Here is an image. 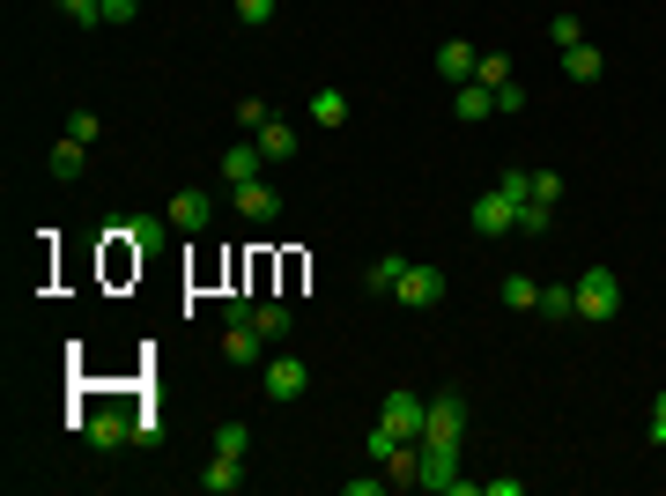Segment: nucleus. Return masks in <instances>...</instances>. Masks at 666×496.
<instances>
[{
  "label": "nucleus",
  "mask_w": 666,
  "mask_h": 496,
  "mask_svg": "<svg viewBox=\"0 0 666 496\" xmlns=\"http://www.w3.org/2000/svg\"><path fill=\"white\" fill-rule=\"evenodd\" d=\"M623 311V282H615V267H585L578 275V319L585 327H607Z\"/></svg>",
  "instance_id": "1"
},
{
  "label": "nucleus",
  "mask_w": 666,
  "mask_h": 496,
  "mask_svg": "<svg viewBox=\"0 0 666 496\" xmlns=\"http://www.w3.org/2000/svg\"><path fill=\"white\" fill-rule=\"evenodd\" d=\"M518 207H526V201H511V193H503V186H489V193H482V201L466 207V222H474V230H482V238H518Z\"/></svg>",
  "instance_id": "2"
},
{
  "label": "nucleus",
  "mask_w": 666,
  "mask_h": 496,
  "mask_svg": "<svg viewBox=\"0 0 666 496\" xmlns=\"http://www.w3.org/2000/svg\"><path fill=\"white\" fill-rule=\"evenodd\" d=\"M377 422H385V430H400V437H422V422H430V400H422V393H408V385H393V393L377 400Z\"/></svg>",
  "instance_id": "3"
},
{
  "label": "nucleus",
  "mask_w": 666,
  "mask_h": 496,
  "mask_svg": "<svg viewBox=\"0 0 666 496\" xmlns=\"http://www.w3.org/2000/svg\"><path fill=\"white\" fill-rule=\"evenodd\" d=\"M437 296H445V267H422V259H408V275H400L393 304H408V311H430Z\"/></svg>",
  "instance_id": "4"
},
{
  "label": "nucleus",
  "mask_w": 666,
  "mask_h": 496,
  "mask_svg": "<svg viewBox=\"0 0 666 496\" xmlns=\"http://www.w3.org/2000/svg\"><path fill=\"white\" fill-rule=\"evenodd\" d=\"M422 437L459 445V437H466V400H459V393H437V400H430V422H422Z\"/></svg>",
  "instance_id": "5"
},
{
  "label": "nucleus",
  "mask_w": 666,
  "mask_h": 496,
  "mask_svg": "<svg viewBox=\"0 0 666 496\" xmlns=\"http://www.w3.org/2000/svg\"><path fill=\"white\" fill-rule=\"evenodd\" d=\"M230 201H238V215H245V222H274V215H282V193H274L267 178H245V186H230Z\"/></svg>",
  "instance_id": "6"
},
{
  "label": "nucleus",
  "mask_w": 666,
  "mask_h": 496,
  "mask_svg": "<svg viewBox=\"0 0 666 496\" xmlns=\"http://www.w3.org/2000/svg\"><path fill=\"white\" fill-rule=\"evenodd\" d=\"M304 385H311V364H304V356H274V364H267V400H304Z\"/></svg>",
  "instance_id": "7"
},
{
  "label": "nucleus",
  "mask_w": 666,
  "mask_h": 496,
  "mask_svg": "<svg viewBox=\"0 0 666 496\" xmlns=\"http://www.w3.org/2000/svg\"><path fill=\"white\" fill-rule=\"evenodd\" d=\"M164 215H170V230H185V238H201V230H208V215H215V207H208V193H201V186H185V193H170V207H164Z\"/></svg>",
  "instance_id": "8"
},
{
  "label": "nucleus",
  "mask_w": 666,
  "mask_h": 496,
  "mask_svg": "<svg viewBox=\"0 0 666 496\" xmlns=\"http://www.w3.org/2000/svg\"><path fill=\"white\" fill-rule=\"evenodd\" d=\"M89 445H104V453H119L126 437H133V415H119V408H97L89 415V430H82Z\"/></svg>",
  "instance_id": "9"
},
{
  "label": "nucleus",
  "mask_w": 666,
  "mask_h": 496,
  "mask_svg": "<svg viewBox=\"0 0 666 496\" xmlns=\"http://www.w3.org/2000/svg\"><path fill=\"white\" fill-rule=\"evenodd\" d=\"M222 178H230V186H245V178H267V156H259V141H230V149H222Z\"/></svg>",
  "instance_id": "10"
},
{
  "label": "nucleus",
  "mask_w": 666,
  "mask_h": 496,
  "mask_svg": "<svg viewBox=\"0 0 666 496\" xmlns=\"http://www.w3.org/2000/svg\"><path fill=\"white\" fill-rule=\"evenodd\" d=\"M201 489H208V496L245 489V459H238V453H215V459H208V474H201Z\"/></svg>",
  "instance_id": "11"
},
{
  "label": "nucleus",
  "mask_w": 666,
  "mask_h": 496,
  "mask_svg": "<svg viewBox=\"0 0 666 496\" xmlns=\"http://www.w3.org/2000/svg\"><path fill=\"white\" fill-rule=\"evenodd\" d=\"M474 60H482V52H474L466 38L437 44V75H445V82H474Z\"/></svg>",
  "instance_id": "12"
},
{
  "label": "nucleus",
  "mask_w": 666,
  "mask_h": 496,
  "mask_svg": "<svg viewBox=\"0 0 666 496\" xmlns=\"http://www.w3.org/2000/svg\"><path fill=\"white\" fill-rule=\"evenodd\" d=\"M541 319L548 327H571V319H578V282H548L541 290Z\"/></svg>",
  "instance_id": "13"
},
{
  "label": "nucleus",
  "mask_w": 666,
  "mask_h": 496,
  "mask_svg": "<svg viewBox=\"0 0 666 496\" xmlns=\"http://www.w3.org/2000/svg\"><path fill=\"white\" fill-rule=\"evenodd\" d=\"M252 141H259V156H267V164H290V156H296V126H282V119H267Z\"/></svg>",
  "instance_id": "14"
},
{
  "label": "nucleus",
  "mask_w": 666,
  "mask_h": 496,
  "mask_svg": "<svg viewBox=\"0 0 666 496\" xmlns=\"http://www.w3.org/2000/svg\"><path fill=\"white\" fill-rule=\"evenodd\" d=\"M497 296L511 304V311H541V282H534V275H503Z\"/></svg>",
  "instance_id": "15"
},
{
  "label": "nucleus",
  "mask_w": 666,
  "mask_h": 496,
  "mask_svg": "<svg viewBox=\"0 0 666 496\" xmlns=\"http://www.w3.org/2000/svg\"><path fill=\"white\" fill-rule=\"evenodd\" d=\"M600 67H607L600 44H571V52H563V75H571V82H600Z\"/></svg>",
  "instance_id": "16"
},
{
  "label": "nucleus",
  "mask_w": 666,
  "mask_h": 496,
  "mask_svg": "<svg viewBox=\"0 0 666 496\" xmlns=\"http://www.w3.org/2000/svg\"><path fill=\"white\" fill-rule=\"evenodd\" d=\"M452 112H459V119H489V112H497V89H482V82H459Z\"/></svg>",
  "instance_id": "17"
},
{
  "label": "nucleus",
  "mask_w": 666,
  "mask_h": 496,
  "mask_svg": "<svg viewBox=\"0 0 666 496\" xmlns=\"http://www.w3.org/2000/svg\"><path fill=\"white\" fill-rule=\"evenodd\" d=\"M400 275H408V252H377V259H371V290L377 296L400 290Z\"/></svg>",
  "instance_id": "18"
},
{
  "label": "nucleus",
  "mask_w": 666,
  "mask_h": 496,
  "mask_svg": "<svg viewBox=\"0 0 666 496\" xmlns=\"http://www.w3.org/2000/svg\"><path fill=\"white\" fill-rule=\"evenodd\" d=\"M311 126H348V97L341 89H311Z\"/></svg>",
  "instance_id": "19"
},
{
  "label": "nucleus",
  "mask_w": 666,
  "mask_h": 496,
  "mask_svg": "<svg viewBox=\"0 0 666 496\" xmlns=\"http://www.w3.org/2000/svg\"><path fill=\"white\" fill-rule=\"evenodd\" d=\"M259 341H267L259 327H222V356H230V364H252V356H259Z\"/></svg>",
  "instance_id": "20"
},
{
  "label": "nucleus",
  "mask_w": 666,
  "mask_h": 496,
  "mask_svg": "<svg viewBox=\"0 0 666 496\" xmlns=\"http://www.w3.org/2000/svg\"><path fill=\"white\" fill-rule=\"evenodd\" d=\"M82 164H89L82 141H60V149H52V178H60V186H75V178H82Z\"/></svg>",
  "instance_id": "21"
},
{
  "label": "nucleus",
  "mask_w": 666,
  "mask_h": 496,
  "mask_svg": "<svg viewBox=\"0 0 666 496\" xmlns=\"http://www.w3.org/2000/svg\"><path fill=\"white\" fill-rule=\"evenodd\" d=\"M164 230H170V215H133V222H126L119 238H133V252H149L156 238H164Z\"/></svg>",
  "instance_id": "22"
},
{
  "label": "nucleus",
  "mask_w": 666,
  "mask_h": 496,
  "mask_svg": "<svg viewBox=\"0 0 666 496\" xmlns=\"http://www.w3.org/2000/svg\"><path fill=\"white\" fill-rule=\"evenodd\" d=\"M222 327H259V296H252V290L222 296Z\"/></svg>",
  "instance_id": "23"
},
{
  "label": "nucleus",
  "mask_w": 666,
  "mask_h": 496,
  "mask_svg": "<svg viewBox=\"0 0 666 496\" xmlns=\"http://www.w3.org/2000/svg\"><path fill=\"white\" fill-rule=\"evenodd\" d=\"M548 44H555V52L585 44V23H578V15H548Z\"/></svg>",
  "instance_id": "24"
},
{
  "label": "nucleus",
  "mask_w": 666,
  "mask_h": 496,
  "mask_svg": "<svg viewBox=\"0 0 666 496\" xmlns=\"http://www.w3.org/2000/svg\"><path fill=\"white\" fill-rule=\"evenodd\" d=\"M474 82H482V89H503V82H511V60H503V52H482V60H474Z\"/></svg>",
  "instance_id": "25"
},
{
  "label": "nucleus",
  "mask_w": 666,
  "mask_h": 496,
  "mask_svg": "<svg viewBox=\"0 0 666 496\" xmlns=\"http://www.w3.org/2000/svg\"><path fill=\"white\" fill-rule=\"evenodd\" d=\"M60 15H67L75 30H97V23H104V0H60Z\"/></svg>",
  "instance_id": "26"
},
{
  "label": "nucleus",
  "mask_w": 666,
  "mask_h": 496,
  "mask_svg": "<svg viewBox=\"0 0 666 496\" xmlns=\"http://www.w3.org/2000/svg\"><path fill=\"white\" fill-rule=\"evenodd\" d=\"M267 119H274V104H267V97H238V126H245V133H259Z\"/></svg>",
  "instance_id": "27"
},
{
  "label": "nucleus",
  "mask_w": 666,
  "mask_h": 496,
  "mask_svg": "<svg viewBox=\"0 0 666 496\" xmlns=\"http://www.w3.org/2000/svg\"><path fill=\"white\" fill-rule=\"evenodd\" d=\"M215 453H238V459H245L252 453V430H245V422H222V430H215Z\"/></svg>",
  "instance_id": "28"
},
{
  "label": "nucleus",
  "mask_w": 666,
  "mask_h": 496,
  "mask_svg": "<svg viewBox=\"0 0 666 496\" xmlns=\"http://www.w3.org/2000/svg\"><path fill=\"white\" fill-rule=\"evenodd\" d=\"M230 15H238V23H245V30H267V23H274V0H238V8H230Z\"/></svg>",
  "instance_id": "29"
},
{
  "label": "nucleus",
  "mask_w": 666,
  "mask_h": 496,
  "mask_svg": "<svg viewBox=\"0 0 666 496\" xmlns=\"http://www.w3.org/2000/svg\"><path fill=\"white\" fill-rule=\"evenodd\" d=\"M290 327H296V319H290V304H259V333H267V341H282Z\"/></svg>",
  "instance_id": "30"
},
{
  "label": "nucleus",
  "mask_w": 666,
  "mask_h": 496,
  "mask_svg": "<svg viewBox=\"0 0 666 496\" xmlns=\"http://www.w3.org/2000/svg\"><path fill=\"white\" fill-rule=\"evenodd\" d=\"M548 215H555V207L526 201V207H518V238H548Z\"/></svg>",
  "instance_id": "31"
},
{
  "label": "nucleus",
  "mask_w": 666,
  "mask_h": 496,
  "mask_svg": "<svg viewBox=\"0 0 666 496\" xmlns=\"http://www.w3.org/2000/svg\"><path fill=\"white\" fill-rule=\"evenodd\" d=\"M164 437V415L156 408H133V445H156Z\"/></svg>",
  "instance_id": "32"
},
{
  "label": "nucleus",
  "mask_w": 666,
  "mask_h": 496,
  "mask_svg": "<svg viewBox=\"0 0 666 496\" xmlns=\"http://www.w3.org/2000/svg\"><path fill=\"white\" fill-rule=\"evenodd\" d=\"M534 201H541V207L563 201V178H555V170H534Z\"/></svg>",
  "instance_id": "33"
},
{
  "label": "nucleus",
  "mask_w": 666,
  "mask_h": 496,
  "mask_svg": "<svg viewBox=\"0 0 666 496\" xmlns=\"http://www.w3.org/2000/svg\"><path fill=\"white\" fill-rule=\"evenodd\" d=\"M97 126H104L97 112H75V119H67V141H82V149H89V141H97Z\"/></svg>",
  "instance_id": "34"
},
{
  "label": "nucleus",
  "mask_w": 666,
  "mask_h": 496,
  "mask_svg": "<svg viewBox=\"0 0 666 496\" xmlns=\"http://www.w3.org/2000/svg\"><path fill=\"white\" fill-rule=\"evenodd\" d=\"M497 112H526V89H518V75L497 89Z\"/></svg>",
  "instance_id": "35"
},
{
  "label": "nucleus",
  "mask_w": 666,
  "mask_h": 496,
  "mask_svg": "<svg viewBox=\"0 0 666 496\" xmlns=\"http://www.w3.org/2000/svg\"><path fill=\"white\" fill-rule=\"evenodd\" d=\"M141 15V0H104V23H133Z\"/></svg>",
  "instance_id": "36"
},
{
  "label": "nucleus",
  "mask_w": 666,
  "mask_h": 496,
  "mask_svg": "<svg viewBox=\"0 0 666 496\" xmlns=\"http://www.w3.org/2000/svg\"><path fill=\"white\" fill-rule=\"evenodd\" d=\"M652 445H666V393H659V408H652Z\"/></svg>",
  "instance_id": "37"
}]
</instances>
